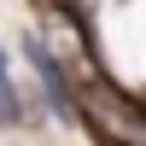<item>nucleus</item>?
I'll list each match as a JSON object with an SVG mask.
<instances>
[{
	"instance_id": "2",
	"label": "nucleus",
	"mask_w": 146,
	"mask_h": 146,
	"mask_svg": "<svg viewBox=\"0 0 146 146\" xmlns=\"http://www.w3.org/2000/svg\"><path fill=\"white\" fill-rule=\"evenodd\" d=\"M23 58H29V70H35V82H41V100H47V111L53 117H82V105H76V88H70V76H64V64H58V53H53V41H47L41 29H23Z\"/></svg>"
},
{
	"instance_id": "1",
	"label": "nucleus",
	"mask_w": 146,
	"mask_h": 146,
	"mask_svg": "<svg viewBox=\"0 0 146 146\" xmlns=\"http://www.w3.org/2000/svg\"><path fill=\"white\" fill-rule=\"evenodd\" d=\"M76 105H82V123H88L105 146H146V111L129 94H117L111 82L94 76L88 88H76Z\"/></svg>"
},
{
	"instance_id": "3",
	"label": "nucleus",
	"mask_w": 146,
	"mask_h": 146,
	"mask_svg": "<svg viewBox=\"0 0 146 146\" xmlns=\"http://www.w3.org/2000/svg\"><path fill=\"white\" fill-rule=\"evenodd\" d=\"M0 76H12V70H6V47H0Z\"/></svg>"
}]
</instances>
